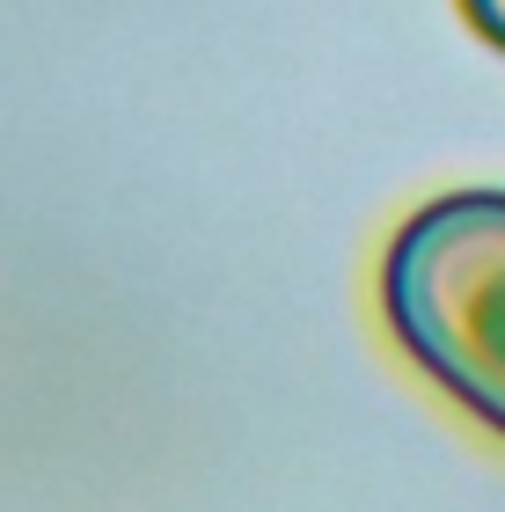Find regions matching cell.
Returning a JSON list of instances; mask_svg holds the SVG:
<instances>
[{
	"mask_svg": "<svg viewBox=\"0 0 505 512\" xmlns=\"http://www.w3.org/2000/svg\"><path fill=\"white\" fill-rule=\"evenodd\" d=\"M381 308L432 388L505 439V191L418 205L381 256Z\"/></svg>",
	"mask_w": 505,
	"mask_h": 512,
	"instance_id": "obj_1",
	"label": "cell"
},
{
	"mask_svg": "<svg viewBox=\"0 0 505 512\" xmlns=\"http://www.w3.org/2000/svg\"><path fill=\"white\" fill-rule=\"evenodd\" d=\"M462 15H469V30L484 37V44L505 52V0H462Z\"/></svg>",
	"mask_w": 505,
	"mask_h": 512,
	"instance_id": "obj_2",
	"label": "cell"
}]
</instances>
